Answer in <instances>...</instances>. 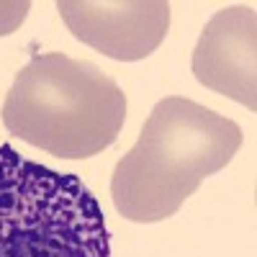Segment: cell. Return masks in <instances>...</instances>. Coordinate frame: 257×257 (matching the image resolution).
I'll return each mask as SVG.
<instances>
[{
  "label": "cell",
  "mask_w": 257,
  "mask_h": 257,
  "mask_svg": "<svg viewBox=\"0 0 257 257\" xmlns=\"http://www.w3.org/2000/svg\"><path fill=\"white\" fill-rule=\"evenodd\" d=\"M242 139L237 121L183 95L162 98L144 121L137 144L113 167L116 211L134 224L175 216L208 175L234 160Z\"/></svg>",
  "instance_id": "6da1fadb"
},
{
  "label": "cell",
  "mask_w": 257,
  "mask_h": 257,
  "mask_svg": "<svg viewBox=\"0 0 257 257\" xmlns=\"http://www.w3.org/2000/svg\"><path fill=\"white\" fill-rule=\"evenodd\" d=\"M126 121V93L88 59L62 52L36 54L3 103L13 137L59 160H88L108 149Z\"/></svg>",
  "instance_id": "7a4b0ae2"
},
{
  "label": "cell",
  "mask_w": 257,
  "mask_h": 257,
  "mask_svg": "<svg viewBox=\"0 0 257 257\" xmlns=\"http://www.w3.org/2000/svg\"><path fill=\"white\" fill-rule=\"evenodd\" d=\"M0 257H111L93 190L0 144Z\"/></svg>",
  "instance_id": "3957f363"
},
{
  "label": "cell",
  "mask_w": 257,
  "mask_h": 257,
  "mask_svg": "<svg viewBox=\"0 0 257 257\" xmlns=\"http://www.w3.org/2000/svg\"><path fill=\"white\" fill-rule=\"evenodd\" d=\"M57 11L77 41L118 62L147 59L170 31L167 0H59Z\"/></svg>",
  "instance_id": "277c9868"
},
{
  "label": "cell",
  "mask_w": 257,
  "mask_h": 257,
  "mask_svg": "<svg viewBox=\"0 0 257 257\" xmlns=\"http://www.w3.org/2000/svg\"><path fill=\"white\" fill-rule=\"evenodd\" d=\"M257 8L229 6L211 16L193 49L190 70L203 88L257 108Z\"/></svg>",
  "instance_id": "5b68a950"
},
{
  "label": "cell",
  "mask_w": 257,
  "mask_h": 257,
  "mask_svg": "<svg viewBox=\"0 0 257 257\" xmlns=\"http://www.w3.org/2000/svg\"><path fill=\"white\" fill-rule=\"evenodd\" d=\"M29 11H31V3H26V0H11V3H0V36L13 34V31L26 21Z\"/></svg>",
  "instance_id": "8992f818"
}]
</instances>
